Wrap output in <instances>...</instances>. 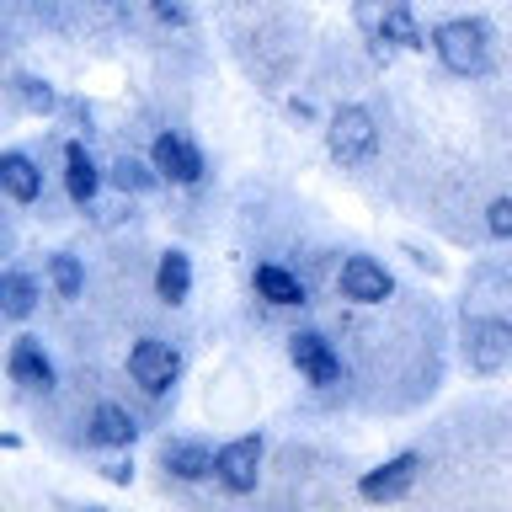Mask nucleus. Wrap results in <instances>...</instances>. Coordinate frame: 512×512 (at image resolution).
I'll use <instances>...</instances> for the list:
<instances>
[{
  "instance_id": "obj_1",
  "label": "nucleus",
  "mask_w": 512,
  "mask_h": 512,
  "mask_svg": "<svg viewBox=\"0 0 512 512\" xmlns=\"http://www.w3.org/2000/svg\"><path fill=\"white\" fill-rule=\"evenodd\" d=\"M432 54L448 75L459 80H480L491 75V54H496V32L491 22H480V16H448V22L432 27Z\"/></svg>"
},
{
  "instance_id": "obj_2",
  "label": "nucleus",
  "mask_w": 512,
  "mask_h": 512,
  "mask_svg": "<svg viewBox=\"0 0 512 512\" xmlns=\"http://www.w3.org/2000/svg\"><path fill=\"white\" fill-rule=\"evenodd\" d=\"M326 150H331L336 166H352V171L374 166V160H379V123H374V112H368L363 102L336 107L326 118Z\"/></svg>"
},
{
  "instance_id": "obj_3",
  "label": "nucleus",
  "mask_w": 512,
  "mask_h": 512,
  "mask_svg": "<svg viewBox=\"0 0 512 512\" xmlns=\"http://www.w3.org/2000/svg\"><path fill=\"white\" fill-rule=\"evenodd\" d=\"M128 379L155 400L171 395L176 379H182V352H176V342H166V336H139L128 347Z\"/></svg>"
},
{
  "instance_id": "obj_4",
  "label": "nucleus",
  "mask_w": 512,
  "mask_h": 512,
  "mask_svg": "<svg viewBox=\"0 0 512 512\" xmlns=\"http://www.w3.org/2000/svg\"><path fill=\"white\" fill-rule=\"evenodd\" d=\"M288 363L299 368V379L304 384H315V390H336L342 384V352L331 347V336L326 331H315V326H299L294 336H288Z\"/></svg>"
},
{
  "instance_id": "obj_5",
  "label": "nucleus",
  "mask_w": 512,
  "mask_h": 512,
  "mask_svg": "<svg viewBox=\"0 0 512 512\" xmlns=\"http://www.w3.org/2000/svg\"><path fill=\"white\" fill-rule=\"evenodd\" d=\"M464 358H470L475 374H502V368H512V320L475 315L464 326Z\"/></svg>"
},
{
  "instance_id": "obj_6",
  "label": "nucleus",
  "mask_w": 512,
  "mask_h": 512,
  "mask_svg": "<svg viewBox=\"0 0 512 512\" xmlns=\"http://www.w3.org/2000/svg\"><path fill=\"white\" fill-rule=\"evenodd\" d=\"M262 454H267V438L262 432H240V438L219 443V486L230 496H251L256 480H262Z\"/></svg>"
},
{
  "instance_id": "obj_7",
  "label": "nucleus",
  "mask_w": 512,
  "mask_h": 512,
  "mask_svg": "<svg viewBox=\"0 0 512 512\" xmlns=\"http://www.w3.org/2000/svg\"><path fill=\"white\" fill-rule=\"evenodd\" d=\"M150 160H155V171L166 176L171 187H198V182H203V171H208L203 150H198V144H192L187 134H176V128H166V134H155V144H150Z\"/></svg>"
},
{
  "instance_id": "obj_8",
  "label": "nucleus",
  "mask_w": 512,
  "mask_h": 512,
  "mask_svg": "<svg viewBox=\"0 0 512 512\" xmlns=\"http://www.w3.org/2000/svg\"><path fill=\"white\" fill-rule=\"evenodd\" d=\"M6 379L22 384V390H32V395H48V390H54V384H59V368H54V358H48L43 336H16V342L6 347Z\"/></svg>"
},
{
  "instance_id": "obj_9",
  "label": "nucleus",
  "mask_w": 512,
  "mask_h": 512,
  "mask_svg": "<svg viewBox=\"0 0 512 512\" xmlns=\"http://www.w3.org/2000/svg\"><path fill=\"white\" fill-rule=\"evenodd\" d=\"M422 454L416 448H400L395 459H384V464H374L363 480H358V496L363 502H400L411 486H416V475H422Z\"/></svg>"
},
{
  "instance_id": "obj_10",
  "label": "nucleus",
  "mask_w": 512,
  "mask_h": 512,
  "mask_svg": "<svg viewBox=\"0 0 512 512\" xmlns=\"http://www.w3.org/2000/svg\"><path fill=\"white\" fill-rule=\"evenodd\" d=\"M336 288H342V299L352 304H384V299H395V278H390V267L379 262V256H347L342 272H336Z\"/></svg>"
},
{
  "instance_id": "obj_11",
  "label": "nucleus",
  "mask_w": 512,
  "mask_h": 512,
  "mask_svg": "<svg viewBox=\"0 0 512 512\" xmlns=\"http://www.w3.org/2000/svg\"><path fill=\"white\" fill-rule=\"evenodd\" d=\"M251 288H256V299L272 304V310H304V304H310V283H304L299 272H288L283 262H256Z\"/></svg>"
},
{
  "instance_id": "obj_12",
  "label": "nucleus",
  "mask_w": 512,
  "mask_h": 512,
  "mask_svg": "<svg viewBox=\"0 0 512 512\" xmlns=\"http://www.w3.org/2000/svg\"><path fill=\"white\" fill-rule=\"evenodd\" d=\"M102 182H107V171L96 166L91 144H86V139H70V144H64V192H70V203H75V208H91L96 192H102Z\"/></svg>"
},
{
  "instance_id": "obj_13",
  "label": "nucleus",
  "mask_w": 512,
  "mask_h": 512,
  "mask_svg": "<svg viewBox=\"0 0 512 512\" xmlns=\"http://www.w3.org/2000/svg\"><path fill=\"white\" fill-rule=\"evenodd\" d=\"M160 464H166V475L198 486V480L219 475V448H208L198 438H171V443H160Z\"/></svg>"
},
{
  "instance_id": "obj_14",
  "label": "nucleus",
  "mask_w": 512,
  "mask_h": 512,
  "mask_svg": "<svg viewBox=\"0 0 512 512\" xmlns=\"http://www.w3.org/2000/svg\"><path fill=\"white\" fill-rule=\"evenodd\" d=\"M139 438V422H134V411L118 406V400H102V406L91 411V422H86V443L91 448H128Z\"/></svg>"
},
{
  "instance_id": "obj_15",
  "label": "nucleus",
  "mask_w": 512,
  "mask_h": 512,
  "mask_svg": "<svg viewBox=\"0 0 512 512\" xmlns=\"http://www.w3.org/2000/svg\"><path fill=\"white\" fill-rule=\"evenodd\" d=\"M0 192H6L11 203H22V208L43 198V171H38V160H32L27 150L0 155Z\"/></svg>"
},
{
  "instance_id": "obj_16",
  "label": "nucleus",
  "mask_w": 512,
  "mask_h": 512,
  "mask_svg": "<svg viewBox=\"0 0 512 512\" xmlns=\"http://www.w3.org/2000/svg\"><path fill=\"white\" fill-rule=\"evenodd\" d=\"M187 294H192V256L182 246L160 251V262H155V299L160 304H187Z\"/></svg>"
},
{
  "instance_id": "obj_17",
  "label": "nucleus",
  "mask_w": 512,
  "mask_h": 512,
  "mask_svg": "<svg viewBox=\"0 0 512 512\" xmlns=\"http://www.w3.org/2000/svg\"><path fill=\"white\" fill-rule=\"evenodd\" d=\"M38 299H43V288H38V278H32L27 267L0 272V315L6 320H27L32 310H38Z\"/></svg>"
},
{
  "instance_id": "obj_18",
  "label": "nucleus",
  "mask_w": 512,
  "mask_h": 512,
  "mask_svg": "<svg viewBox=\"0 0 512 512\" xmlns=\"http://www.w3.org/2000/svg\"><path fill=\"white\" fill-rule=\"evenodd\" d=\"M107 182L118 187V192H155L166 176L155 171V160H139V155H118L107 166Z\"/></svg>"
},
{
  "instance_id": "obj_19",
  "label": "nucleus",
  "mask_w": 512,
  "mask_h": 512,
  "mask_svg": "<svg viewBox=\"0 0 512 512\" xmlns=\"http://www.w3.org/2000/svg\"><path fill=\"white\" fill-rule=\"evenodd\" d=\"M11 91H16V102H22L27 112H38V118H48V112H59V91L48 86L43 75L16 70V75H11Z\"/></svg>"
},
{
  "instance_id": "obj_20",
  "label": "nucleus",
  "mask_w": 512,
  "mask_h": 512,
  "mask_svg": "<svg viewBox=\"0 0 512 512\" xmlns=\"http://www.w3.org/2000/svg\"><path fill=\"white\" fill-rule=\"evenodd\" d=\"M48 283H54L59 299H80L86 294V267H80L75 251H54L48 256Z\"/></svg>"
},
{
  "instance_id": "obj_21",
  "label": "nucleus",
  "mask_w": 512,
  "mask_h": 512,
  "mask_svg": "<svg viewBox=\"0 0 512 512\" xmlns=\"http://www.w3.org/2000/svg\"><path fill=\"white\" fill-rule=\"evenodd\" d=\"M486 235L491 240H512V198H491L486 203Z\"/></svg>"
},
{
  "instance_id": "obj_22",
  "label": "nucleus",
  "mask_w": 512,
  "mask_h": 512,
  "mask_svg": "<svg viewBox=\"0 0 512 512\" xmlns=\"http://www.w3.org/2000/svg\"><path fill=\"white\" fill-rule=\"evenodd\" d=\"M150 16H155V22H166V27H187L192 22L187 0H150Z\"/></svg>"
},
{
  "instance_id": "obj_23",
  "label": "nucleus",
  "mask_w": 512,
  "mask_h": 512,
  "mask_svg": "<svg viewBox=\"0 0 512 512\" xmlns=\"http://www.w3.org/2000/svg\"><path fill=\"white\" fill-rule=\"evenodd\" d=\"M102 475L112 480V486H128V480H134V459H128V454L107 459V464H102Z\"/></svg>"
}]
</instances>
